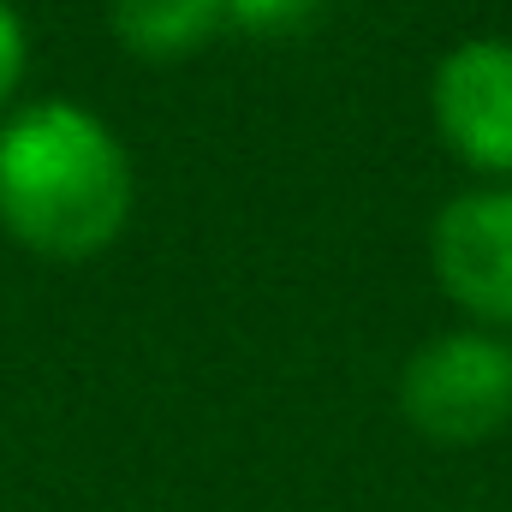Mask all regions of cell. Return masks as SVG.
<instances>
[{
  "label": "cell",
  "mask_w": 512,
  "mask_h": 512,
  "mask_svg": "<svg viewBox=\"0 0 512 512\" xmlns=\"http://www.w3.org/2000/svg\"><path fill=\"white\" fill-rule=\"evenodd\" d=\"M131 209L126 149L72 102L24 108L0 126V227L36 256H96Z\"/></svg>",
  "instance_id": "obj_1"
},
{
  "label": "cell",
  "mask_w": 512,
  "mask_h": 512,
  "mask_svg": "<svg viewBox=\"0 0 512 512\" xmlns=\"http://www.w3.org/2000/svg\"><path fill=\"white\" fill-rule=\"evenodd\" d=\"M411 429L441 447H471L512 417V352L489 334H441L429 340L399 382Z\"/></svg>",
  "instance_id": "obj_2"
},
{
  "label": "cell",
  "mask_w": 512,
  "mask_h": 512,
  "mask_svg": "<svg viewBox=\"0 0 512 512\" xmlns=\"http://www.w3.org/2000/svg\"><path fill=\"white\" fill-rule=\"evenodd\" d=\"M429 102L459 161L483 173H512V42L501 36L459 42L435 66Z\"/></svg>",
  "instance_id": "obj_3"
},
{
  "label": "cell",
  "mask_w": 512,
  "mask_h": 512,
  "mask_svg": "<svg viewBox=\"0 0 512 512\" xmlns=\"http://www.w3.org/2000/svg\"><path fill=\"white\" fill-rule=\"evenodd\" d=\"M435 274L471 316L512 328V191H471L441 209Z\"/></svg>",
  "instance_id": "obj_4"
},
{
  "label": "cell",
  "mask_w": 512,
  "mask_h": 512,
  "mask_svg": "<svg viewBox=\"0 0 512 512\" xmlns=\"http://www.w3.org/2000/svg\"><path fill=\"white\" fill-rule=\"evenodd\" d=\"M227 18V0H114V30L131 54L173 60L209 42Z\"/></svg>",
  "instance_id": "obj_5"
},
{
  "label": "cell",
  "mask_w": 512,
  "mask_h": 512,
  "mask_svg": "<svg viewBox=\"0 0 512 512\" xmlns=\"http://www.w3.org/2000/svg\"><path fill=\"white\" fill-rule=\"evenodd\" d=\"M316 6L322 0H227V18L256 36H280V30H298Z\"/></svg>",
  "instance_id": "obj_6"
},
{
  "label": "cell",
  "mask_w": 512,
  "mask_h": 512,
  "mask_svg": "<svg viewBox=\"0 0 512 512\" xmlns=\"http://www.w3.org/2000/svg\"><path fill=\"white\" fill-rule=\"evenodd\" d=\"M18 72H24V24H18V12L0 0V102L18 90Z\"/></svg>",
  "instance_id": "obj_7"
}]
</instances>
